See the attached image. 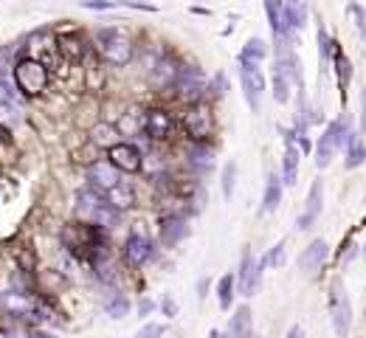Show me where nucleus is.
<instances>
[{"mask_svg":"<svg viewBox=\"0 0 366 338\" xmlns=\"http://www.w3.org/2000/svg\"><path fill=\"white\" fill-rule=\"evenodd\" d=\"M206 291H208V279L203 277V279L197 282V299H206Z\"/></svg>","mask_w":366,"mask_h":338,"instance_id":"49530a36","label":"nucleus"},{"mask_svg":"<svg viewBox=\"0 0 366 338\" xmlns=\"http://www.w3.org/2000/svg\"><path fill=\"white\" fill-rule=\"evenodd\" d=\"M105 313L110 316V319H124L127 313H130V299H127V294H113L107 302H105Z\"/></svg>","mask_w":366,"mask_h":338,"instance_id":"473e14b6","label":"nucleus"},{"mask_svg":"<svg viewBox=\"0 0 366 338\" xmlns=\"http://www.w3.org/2000/svg\"><path fill=\"white\" fill-rule=\"evenodd\" d=\"M73 200H76V215L88 223V220H90V215L96 212V206L105 200V195H102V192H96L93 186H82V189L76 192V198H73Z\"/></svg>","mask_w":366,"mask_h":338,"instance_id":"a878e982","label":"nucleus"},{"mask_svg":"<svg viewBox=\"0 0 366 338\" xmlns=\"http://www.w3.org/2000/svg\"><path fill=\"white\" fill-rule=\"evenodd\" d=\"M240 82H242V96L248 102V107L254 113H259L262 107V93H265V76L259 71V65L254 62H240Z\"/></svg>","mask_w":366,"mask_h":338,"instance_id":"1a4fd4ad","label":"nucleus"},{"mask_svg":"<svg viewBox=\"0 0 366 338\" xmlns=\"http://www.w3.org/2000/svg\"><path fill=\"white\" fill-rule=\"evenodd\" d=\"M285 338H305V327H302V325H293V327L288 330V336Z\"/></svg>","mask_w":366,"mask_h":338,"instance_id":"a18cd8bd","label":"nucleus"},{"mask_svg":"<svg viewBox=\"0 0 366 338\" xmlns=\"http://www.w3.org/2000/svg\"><path fill=\"white\" fill-rule=\"evenodd\" d=\"M327 257H330V246H327L321 237H316V240H313V243L299 254L296 265H299V271H302V274L313 277L316 271H321V265L327 262Z\"/></svg>","mask_w":366,"mask_h":338,"instance_id":"dca6fc26","label":"nucleus"},{"mask_svg":"<svg viewBox=\"0 0 366 338\" xmlns=\"http://www.w3.org/2000/svg\"><path fill=\"white\" fill-rule=\"evenodd\" d=\"M265 14H268V25L273 37H288L282 28V0H265Z\"/></svg>","mask_w":366,"mask_h":338,"instance_id":"72a5a7b5","label":"nucleus"},{"mask_svg":"<svg viewBox=\"0 0 366 338\" xmlns=\"http://www.w3.org/2000/svg\"><path fill=\"white\" fill-rule=\"evenodd\" d=\"M350 14L355 17V25H358V31L364 34V8H361L358 3H350Z\"/></svg>","mask_w":366,"mask_h":338,"instance_id":"79ce46f5","label":"nucleus"},{"mask_svg":"<svg viewBox=\"0 0 366 338\" xmlns=\"http://www.w3.org/2000/svg\"><path fill=\"white\" fill-rule=\"evenodd\" d=\"M344 164H347V169H358L361 164H364L366 158V147L364 141H361V133H355V130H347V138H344Z\"/></svg>","mask_w":366,"mask_h":338,"instance_id":"5701e85b","label":"nucleus"},{"mask_svg":"<svg viewBox=\"0 0 366 338\" xmlns=\"http://www.w3.org/2000/svg\"><path fill=\"white\" fill-rule=\"evenodd\" d=\"M116 6H119L116 0H82V8H90V11H110Z\"/></svg>","mask_w":366,"mask_h":338,"instance_id":"58836bf2","label":"nucleus"},{"mask_svg":"<svg viewBox=\"0 0 366 338\" xmlns=\"http://www.w3.org/2000/svg\"><path fill=\"white\" fill-rule=\"evenodd\" d=\"M208 90H211L214 96H223V93H225V76L217 73L214 79H208Z\"/></svg>","mask_w":366,"mask_h":338,"instance_id":"a19ab883","label":"nucleus"},{"mask_svg":"<svg viewBox=\"0 0 366 338\" xmlns=\"http://www.w3.org/2000/svg\"><path fill=\"white\" fill-rule=\"evenodd\" d=\"M330 68L336 71V82H338V90H341V102H347V87H350V82H353V62H350V56L341 51L338 42H336Z\"/></svg>","mask_w":366,"mask_h":338,"instance_id":"6ab92c4d","label":"nucleus"},{"mask_svg":"<svg viewBox=\"0 0 366 338\" xmlns=\"http://www.w3.org/2000/svg\"><path fill=\"white\" fill-rule=\"evenodd\" d=\"M153 257H155V243L141 229H133L130 237H127V243H124V260L133 268H144Z\"/></svg>","mask_w":366,"mask_h":338,"instance_id":"9b49d317","label":"nucleus"},{"mask_svg":"<svg viewBox=\"0 0 366 338\" xmlns=\"http://www.w3.org/2000/svg\"><path fill=\"white\" fill-rule=\"evenodd\" d=\"M119 220H122V212H116L107 200H102L99 206H96V212L90 215V220L88 223H93V226H99V229H113V226H119Z\"/></svg>","mask_w":366,"mask_h":338,"instance_id":"bb28decb","label":"nucleus"},{"mask_svg":"<svg viewBox=\"0 0 366 338\" xmlns=\"http://www.w3.org/2000/svg\"><path fill=\"white\" fill-rule=\"evenodd\" d=\"M310 20L307 0H282V28L290 37L293 31H302Z\"/></svg>","mask_w":366,"mask_h":338,"instance_id":"a211bd4d","label":"nucleus"},{"mask_svg":"<svg viewBox=\"0 0 366 338\" xmlns=\"http://www.w3.org/2000/svg\"><path fill=\"white\" fill-rule=\"evenodd\" d=\"M90 141L96 144V147H113L116 141H122V135H119V130H116V124H110V121H99L93 130H90Z\"/></svg>","mask_w":366,"mask_h":338,"instance_id":"c85d7f7f","label":"nucleus"},{"mask_svg":"<svg viewBox=\"0 0 366 338\" xmlns=\"http://www.w3.org/2000/svg\"><path fill=\"white\" fill-rule=\"evenodd\" d=\"M141 130L147 138L153 141H167L175 130V121H172V113L167 107H150L141 119Z\"/></svg>","mask_w":366,"mask_h":338,"instance_id":"9d476101","label":"nucleus"},{"mask_svg":"<svg viewBox=\"0 0 366 338\" xmlns=\"http://www.w3.org/2000/svg\"><path fill=\"white\" fill-rule=\"evenodd\" d=\"M48 82H51V71L40 62V59H31V56H23L11 65V85L14 90H20L25 99H37L48 90Z\"/></svg>","mask_w":366,"mask_h":338,"instance_id":"f257e3e1","label":"nucleus"},{"mask_svg":"<svg viewBox=\"0 0 366 338\" xmlns=\"http://www.w3.org/2000/svg\"><path fill=\"white\" fill-rule=\"evenodd\" d=\"M170 90H175V99H178V102L197 104V102H203L206 93H208V79H206V73H203L200 68H194V65H181V73H178V79H175V85H172Z\"/></svg>","mask_w":366,"mask_h":338,"instance_id":"7ed1b4c3","label":"nucleus"},{"mask_svg":"<svg viewBox=\"0 0 366 338\" xmlns=\"http://www.w3.org/2000/svg\"><path fill=\"white\" fill-rule=\"evenodd\" d=\"M183 130H186L189 141H208L211 138V130H214L211 107L206 102L189 104V110L183 113Z\"/></svg>","mask_w":366,"mask_h":338,"instance_id":"423d86ee","label":"nucleus"},{"mask_svg":"<svg viewBox=\"0 0 366 338\" xmlns=\"http://www.w3.org/2000/svg\"><path fill=\"white\" fill-rule=\"evenodd\" d=\"M136 338H164V327L155 325V322H147V325L136 333Z\"/></svg>","mask_w":366,"mask_h":338,"instance_id":"ea45409f","label":"nucleus"},{"mask_svg":"<svg viewBox=\"0 0 366 338\" xmlns=\"http://www.w3.org/2000/svg\"><path fill=\"white\" fill-rule=\"evenodd\" d=\"M158 237L164 243V248H175L189 237V220L186 215H164L158 223Z\"/></svg>","mask_w":366,"mask_h":338,"instance_id":"ddd939ff","label":"nucleus"},{"mask_svg":"<svg viewBox=\"0 0 366 338\" xmlns=\"http://www.w3.org/2000/svg\"><path fill=\"white\" fill-rule=\"evenodd\" d=\"M189 167L200 175L211 172L214 167V150L208 147V141H191L189 144Z\"/></svg>","mask_w":366,"mask_h":338,"instance_id":"4be33fe9","label":"nucleus"},{"mask_svg":"<svg viewBox=\"0 0 366 338\" xmlns=\"http://www.w3.org/2000/svg\"><path fill=\"white\" fill-rule=\"evenodd\" d=\"M225 338H251L254 336V313H251V308L248 305H240L237 310H234V316H231V322H228V327H225Z\"/></svg>","mask_w":366,"mask_h":338,"instance_id":"aec40b11","label":"nucleus"},{"mask_svg":"<svg viewBox=\"0 0 366 338\" xmlns=\"http://www.w3.org/2000/svg\"><path fill=\"white\" fill-rule=\"evenodd\" d=\"M347 130H350V124H347L344 119H336V121L327 124V130L321 133V138H319V144H316V167H319V169H324V167L333 164L336 152L341 150V144H344V138H347Z\"/></svg>","mask_w":366,"mask_h":338,"instance_id":"20e7f679","label":"nucleus"},{"mask_svg":"<svg viewBox=\"0 0 366 338\" xmlns=\"http://www.w3.org/2000/svg\"><path fill=\"white\" fill-rule=\"evenodd\" d=\"M158 308H161V313H164L167 319H175V316H178V299H175L172 294H164V299L158 302Z\"/></svg>","mask_w":366,"mask_h":338,"instance_id":"4c0bfd02","label":"nucleus"},{"mask_svg":"<svg viewBox=\"0 0 366 338\" xmlns=\"http://www.w3.org/2000/svg\"><path fill=\"white\" fill-rule=\"evenodd\" d=\"M105 200L116 209V212H130V209H136V203H138V198H136V189L130 186V183H124V181H119L113 189H107L105 192Z\"/></svg>","mask_w":366,"mask_h":338,"instance_id":"412c9836","label":"nucleus"},{"mask_svg":"<svg viewBox=\"0 0 366 338\" xmlns=\"http://www.w3.org/2000/svg\"><path fill=\"white\" fill-rule=\"evenodd\" d=\"M119 181H122V172H119L107 158L88 167V186H93V189L102 192V195H105L107 189H113Z\"/></svg>","mask_w":366,"mask_h":338,"instance_id":"2eb2a0df","label":"nucleus"},{"mask_svg":"<svg viewBox=\"0 0 366 338\" xmlns=\"http://www.w3.org/2000/svg\"><path fill=\"white\" fill-rule=\"evenodd\" d=\"M93 48H96V54H99L107 65H116V68L130 65V59H133V54H136L133 40H130L124 31H119V28H99V31L93 34Z\"/></svg>","mask_w":366,"mask_h":338,"instance_id":"f03ea898","label":"nucleus"},{"mask_svg":"<svg viewBox=\"0 0 366 338\" xmlns=\"http://www.w3.org/2000/svg\"><path fill=\"white\" fill-rule=\"evenodd\" d=\"M23 336L25 338H57L54 333H45V330H40V327H28Z\"/></svg>","mask_w":366,"mask_h":338,"instance_id":"c03bdc74","label":"nucleus"},{"mask_svg":"<svg viewBox=\"0 0 366 338\" xmlns=\"http://www.w3.org/2000/svg\"><path fill=\"white\" fill-rule=\"evenodd\" d=\"M330 313H333V330L338 338L350 336L353 327V302L347 296V288L341 285V279L333 282L330 288Z\"/></svg>","mask_w":366,"mask_h":338,"instance_id":"39448f33","label":"nucleus"},{"mask_svg":"<svg viewBox=\"0 0 366 338\" xmlns=\"http://www.w3.org/2000/svg\"><path fill=\"white\" fill-rule=\"evenodd\" d=\"M20 121H23L20 104L11 102V99H0V127H3V130H11V127H17Z\"/></svg>","mask_w":366,"mask_h":338,"instance_id":"7c9ffc66","label":"nucleus"},{"mask_svg":"<svg viewBox=\"0 0 366 338\" xmlns=\"http://www.w3.org/2000/svg\"><path fill=\"white\" fill-rule=\"evenodd\" d=\"M262 274H265V262L262 257H254L251 248L242 251V262H240V271L234 274L237 277V291L240 296H254L262 285Z\"/></svg>","mask_w":366,"mask_h":338,"instance_id":"0eeeda50","label":"nucleus"},{"mask_svg":"<svg viewBox=\"0 0 366 338\" xmlns=\"http://www.w3.org/2000/svg\"><path fill=\"white\" fill-rule=\"evenodd\" d=\"M237 172H240L237 161H228V164L223 167V175H220V189H223V198H225V200H231V195H234V189H237Z\"/></svg>","mask_w":366,"mask_h":338,"instance_id":"f704fd0d","label":"nucleus"},{"mask_svg":"<svg viewBox=\"0 0 366 338\" xmlns=\"http://www.w3.org/2000/svg\"><path fill=\"white\" fill-rule=\"evenodd\" d=\"M299 161H302V152L293 141H288V150H285V158H282V186H296V178H299Z\"/></svg>","mask_w":366,"mask_h":338,"instance_id":"b1692460","label":"nucleus"},{"mask_svg":"<svg viewBox=\"0 0 366 338\" xmlns=\"http://www.w3.org/2000/svg\"><path fill=\"white\" fill-rule=\"evenodd\" d=\"M290 87H293V79L273 71V102L276 104H288L290 102Z\"/></svg>","mask_w":366,"mask_h":338,"instance_id":"c9c22d12","label":"nucleus"},{"mask_svg":"<svg viewBox=\"0 0 366 338\" xmlns=\"http://www.w3.org/2000/svg\"><path fill=\"white\" fill-rule=\"evenodd\" d=\"M178 73H181V62H178L175 56L164 54V56L150 68V85H153L155 90H170V87L175 85Z\"/></svg>","mask_w":366,"mask_h":338,"instance_id":"4468645a","label":"nucleus"},{"mask_svg":"<svg viewBox=\"0 0 366 338\" xmlns=\"http://www.w3.org/2000/svg\"><path fill=\"white\" fill-rule=\"evenodd\" d=\"M321 209H324V183H321V178H316L313 186H310V192H307L305 212L296 217V229H299V231L313 229V226L319 223V217H321Z\"/></svg>","mask_w":366,"mask_h":338,"instance_id":"f8f14e48","label":"nucleus"},{"mask_svg":"<svg viewBox=\"0 0 366 338\" xmlns=\"http://www.w3.org/2000/svg\"><path fill=\"white\" fill-rule=\"evenodd\" d=\"M285 248H288V243L285 240H279L265 257H262V262H265V268H282L285 265V260H288V254H285Z\"/></svg>","mask_w":366,"mask_h":338,"instance_id":"e433bc0d","label":"nucleus"},{"mask_svg":"<svg viewBox=\"0 0 366 338\" xmlns=\"http://www.w3.org/2000/svg\"><path fill=\"white\" fill-rule=\"evenodd\" d=\"M234 296H237V277L234 274H223L217 279V305H220V310H231Z\"/></svg>","mask_w":366,"mask_h":338,"instance_id":"cd10ccee","label":"nucleus"},{"mask_svg":"<svg viewBox=\"0 0 366 338\" xmlns=\"http://www.w3.org/2000/svg\"><path fill=\"white\" fill-rule=\"evenodd\" d=\"M208 338H225V336H223V330H211V333H208Z\"/></svg>","mask_w":366,"mask_h":338,"instance_id":"de8ad7c7","label":"nucleus"},{"mask_svg":"<svg viewBox=\"0 0 366 338\" xmlns=\"http://www.w3.org/2000/svg\"><path fill=\"white\" fill-rule=\"evenodd\" d=\"M107 161L122 175H138L144 169V152L130 141H116L113 147H107Z\"/></svg>","mask_w":366,"mask_h":338,"instance_id":"6e6552de","label":"nucleus"},{"mask_svg":"<svg viewBox=\"0 0 366 338\" xmlns=\"http://www.w3.org/2000/svg\"><path fill=\"white\" fill-rule=\"evenodd\" d=\"M155 308H158V305H155L153 299H147V296H144V299L138 302V316H144V319H147V316H150V313H153Z\"/></svg>","mask_w":366,"mask_h":338,"instance_id":"37998d69","label":"nucleus"},{"mask_svg":"<svg viewBox=\"0 0 366 338\" xmlns=\"http://www.w3.org/2000/svg\"><path fill=\"white\" fill-rule=\"evenodd\" d=\"M265 56H268V45H265V40H259V37H251V40L242 45V51H240V62H254V65H259Z\"/></svg>","mask_w":366,"mask_h":338,"instance_id":"c756f323","label":"nucleus"},{"mask_svg":"<svg viewBox=\"0 0 366 338\" xmlns=\"http://www.w3.org/2000/svg\"><path fill=\"white\" fill-rule=\"evenodd\" d=\"M54 42H57V51L62 54V59H68V62H82L90 51L88 40L79 31H65V34L54 37Z\"/></svg>","mask_w":366,"mask_h":338,"instance_id":"f3484780","label":"nucleus"},{"mask_svg":"<svg viewBox=\"0 0 366 338\" xmlns=\"http://www.w3.org/2000/svg\"><path fill=\"white\" fill-rule=\"evenodd\" d=\"M333 51H336V40H333V37L327 34V28L321 25V28H319V62H321V71H330Z\"/></svg>","mask_w":366,"mask_h":338,"instance_id":"2f4dec72","label":"nucleus"},{"mask_svg":"<svg viewBox=\"0 0 366 338\" xmlns=\"http://www.w3.org/2000/svg\"><path fill=\"white\" fill-rule=\"evenodd\" d=\"M282 178H279V172H271L268 175V181H265V192H262V212L265 215H273L276 209H279V203H282Z\"/></svg>","mask_w":366,"mask_h":338,"instance_id":"393cba45","label":"nucleus"}]
</instances>
